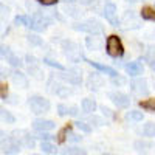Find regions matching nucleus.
Wrapping results in <instances>:
<instances>
[{
	"mask_svg": "<svg viewBox=\"0 0 155 155\" xmlns=\"http://www.w3.org/2000/svg\"><path fill=\"white\" fill-rule=\"evenodd\" d=\"M22 144L16 137H9L5 132H2V152L6 155H17Z\"/></svg>",
	"mask_w": 155,
	"mask_h": 155,
	"instance_id": "obj_1",
	"label": "nucleus"
},
{
	"mask_svg": "<svg viewBox=\"0 0 155 155\" xmlns=\"http://www.w3.org/2000/svg\"><path fill=\"white\" fill-rule=\"evenodd\" d=\"M28 106H30V109L34 115H42V113L50 110V101L45 99L44 96L34 95L28 99Z\"/></svg>",
	"mask_w": 155,
	"mask_h": 155,
	"instance_id": "obj_2",
	"label": "nucleus"
},
{
	"mask_svg": "<svg viewBox=\"0 0 155 155\" xmlns=\"http://www.w3.org/2000/svg\"><path fill=\"white\" fill-rule=\"evenodd\" d=\"M73 30L84 31V33H88V34H102V25L95 19H88V20L81 22V23H74Z\"/></svg>",
	"mask_w": 155,
	"mask_h": 155,
	"instance_id": "obj_3",
	"label": "nucleus"
},
{
	"mask_svg": "<svg viewBox=\"0 0 155 155\" xmlns=\"http://www.w3.org/2000/svg\"><path fill=\"white\" fill-rule=\"evenodd\" d=\"M62 50H64V54L71 62H79L81 59H84L82 53L79 51V47L71 41H62Z\"/></svg>",
	"mask_w": 155,
	"mask_h": 155,
	"instance_id": "obj_4",
	"label": "nucleus"
},
{
	"mask_svg": "<svg viewBox=\"0 0 155 155\" xmlns=\"http://www.w3.org/2000/svg\"><path fill=\"white\" fill-rule=\"evenodd\" d=\"M106 48H107L109 56H112V58H121V56L124 54L123 44H121V41H120V37H116V36H110V37H107Z\"/></svg>",
	"mask_w": 155,
	"mask_h": 155,
	"instance_id": "obj_5",
	"label": "nucleus"
},
{
	"mask_svg": "<svg viewBox=\"0 0 155 155\" xmlns=\"http://www.w3.org/2000/svg\"><path fill=\"white\" fill-rule=\"evenodd\" d=\"M50 23H51V19H48L47 16L41 14V12H36V14H33L30 17V27L28 28H31L34 31H44V30H47V27Z\"/></svg>",
	"mask_w": 155,
	"mask_h": 155,
	"instance_id": "obj_6",
	"label": "nucleus"
},
{
	"mask_svg": "<svg viewBox=\"0 0 155 155\" xmlns=\"http://www.w3.org/2000/svg\"><path fill=\"white\" fill-rule=\"evenodd\" d=\"M12 137H16L19 140V143L22 144V147H27V149H33L36 146V137L30 135L27 130H14L11 134Z\"/></svg>",
	"mask_w": 155,
	"mask_h": 155,
	"instance_id": "obj_7",
	"label": "nucleus"
},
{
	"mask_svg": "<svg viewBox=\"0 0 155 155\" xmlns=\"http://www.w3.org/2000/svg\"><path fill=\"white\" fill-rule=\"evenodd\" d=\"M109 99L118 109H126V107H129V104H130V96L123 93V92H110L109 93Z\"/></svg>",
	"mask_w": 155,
	"mask_h": 155,
	"instance_id": "obj_8",
	"label": "nucleus"
},
{
	"mask_svg": "<svg viewBox=\"0 0 155 155\" xmlns=\"http://www.w3.org/2000/svg\"><path fill=\"white\" fill-rule=\"evenodd\" d=\"M130 90L137 96H146L149 93L147 82H146V79H143V78H135V79L130 82Z\"/></svg>",
	"mask_w": 155,
	"mask_h": 155,
	"instance_id": "obj_9",
	"label": "nucleus"
},
{
	"mask_svg": "<svg viewBox=\"0 0 155 155\" xmlns=\"http://www.w3.org/2000/svg\"><path fill=\"white\" fill-rule=\"evenodd\" d=\"M102 14H104V17H106V20H109L113 27H118L120 25V22H118V19H116V6H115V3H112V2H107L106 5H104V11H102Z\"/></svg>",
	"mask_w": 155,
	"mask_h": 155,
	"instance_id": "obj_10",
	"label": "nucleus"
},
{
	"mask_svg": "<svg viewBox=\"0 0 155 155\" xmlns=\"http://www.w3.org/2000/svg\"><path fill=\"white\" fill-rule=\"evenodd\" d=\"M33 129L37 132H50L54 129V123L51 120H34L33 121Z\"/></svg>",
	"mask_w": 155,
	"mask_h": 155,
	"instance_id": "obj_11",
	"label": "nucleus"
},
{
	"mask_svg": "<svg viewBox=\"0 0 155 155\" xmlns=\"http://www.w3.org/2000/svg\"><path fill=\"white\" fill-rule=\"evenodd\" d=\"M85 45L88 50H101L104 45V41H102L101 34H90L85 39Z\"/></svg>",
	"mask_w": 155,
	"mask_h": 155,
	"instance_id": "obj_12",
	"label": "nucleus"
},
{
	"mask_svg": "<svg viewBox=\"0 0 155 155\" xmlns=\"http://www.w3.org/2000/svg\"><path fill=\"white\" fill-rule=\"evenodd\" d=\"M123 28H126V30H129V28H140V20L135 17L134 11H127L126 14H124Z\"/></svg>",
	"mask_w": 155,
	"mask_h": 155,
	"instance_id": "obj_13",
	"label": "nucleus"
},
{
	"mask_svg": "<svg viewBox=\"0 0 155 155\" xmlns=\"http://www.w3.org/2000/svg\"><path fill=\"white\" fill-rule=\"evenodd\" d=\"M62 79L68 81V82H70V84H73V85H79V84L82 82L81 70H78V68H71V70H68V73L62 74Z\"/></svg>",
	"mask_w": 155,
	"mask_h": 155,
	"instance_id": "obj_14",
	"label": "nucleus"
},
{
	"mask_svg": "<svg viewBox=\"0 0 155 155\" xmlns=\"http://www.w3.org/2000/svg\"><path fill=\"white\" fill-rule=\"evenodd\" d=\"M124 70L127 74H130L132 78H137L140 74H143V65L138 62V61H134V62H129L124 65Z\"/></svg>",
	"mask_w": 155,
	"mask_h": 155,
	"instance_id": "obj_15",
	"label": "nucleus"
},
{
	"mask_svg": "<svg viewBox=\"0 0 155 155\" xmlns=\"http://www.w3.org/2000/svg\"><path fill=\"white\" fill-rule=\"evenodd\" d=\"M11 79H12V82H14L16 85H19L22 88H28V78L25 76L22 71L14 70V71L11 73Z\"/></svg>",
	"mask_w": 155,
	"mask_h": 155,
	"instance_id": "obj_16",
	"label": "nucleus"
},
{
	"mask_svg": "<svg viewBox=\"0 0 155 155\" xmlns=\"http://www.w3.org/2000/svg\"><path fill=\"white\" fill-rule=\"evenodd\" d=\"M102 84H104V79L98 74V73H92L88 74V79H87V87L90 90H98L99 87H102Z\"/></svg>",
	"mask_w": 155,
	"mask_h": 155,
	"instance_id": "obj_17",
	"label": "nucleus"
},
{
	"mask_svg": "<svg viewBox=\"0 0 155 155\" xmlns=\"http://www.w3.org/2000/svg\"><path fill=\"white\" fill-rule=\"evenodd\" d=\"M84 61H85V62H88L90 65H92V67H95L96 70H99V71H102V73H107V74H109L110 78H112V76H116V74H118V71H116L115 68H112V67L102 65V64H99V62H95V61H88V59H85V58H84Z\"/></svg>",
	"mask_w": 155,
	"mask_h": 155,
	"instance_id": "obj_18",
	"label": "nucleus"
},
{
	"mask_svg": "<svg viewBox=\"0 0 155 155\" xmlns=\"http://www.w3.org/2000/svg\"><path fill=\"white\" fill-rule=\"evenodd\" d=\"M81 109L84 113L90 115V113H93L96 110V101L92 99V98H84L82 102H81Z\"/></svg>",
	"mask_w": 155,
	"mask_h": 155,
	"instance_id": "obj_19",
	"label": "nucleus"
},
{
	"mask_svg": "<svg viewBox=\"0 0 155 155\" xmlns=\"http://www.w3.org/2000/svg\"><path fill=\"white\" fill-rule=\"evenodd\" d=\"M56 88H53L51 92H53L54 95H58L59 98H67V96H70L71 95V90L68 88V87H65V85H61V84H58L56 82V85H54Z\"/></svg>",
	"mask_w": 155,
	"mask_h": 155,
	"instance_id": "obj_20",
	"label": "nucleus"
},
{
	"mask_svg": "<svg viewBox=\"0 0 155 155\" xmlns=\"http://www.w3.org/2000/svg\"><path fill=\"white\" fill-rule=\"evenodd\" d=\"M140 16L143 17V19H146V20L155 22V9H152V8H149V6H144L143 9H141Z\"/></svg>",
	"mask_w": 155,
	"mask_h": 155,
	"instance_id": "obj_21",
	"label": "nucleus"
},
{
	"mask_svg": "<svg viewBox=\"0 0 155 155\" xmlns=\"http://www.w3.org/2000/svg\"><path fill=\"white\" fill-rule=\"evenodd\" d=\"M126 120H129V121H134V123L143 121V112H138V110H130V112H127V115H126Z\"/></svg>",
	"mask_w": 155,
	"mask_h": 155,
	"instance_id": "obj_22",
	"label": "nucleus"
},
{
	"mask_svg": "<svg viewBox=\"0 0 155 155\" xmlns=\"http://www.w3.org/2000/svg\"><path fill=\"white\" fill-rule=\"evenodd\" d=\"M140 107H141V109H144V110H147V112L155 113V98H152V99H146V101H141V102H140Z\"/></svg>",
	"mask_w": 155,
	"mask_h": 155,
	"instance_id": "obj_23",
	"label": "nucleus"
},
{
	"mask_svg": "<svg viewBox=\"0 0 155 155\" xmlns=\"http://www.w3.org/2000/svg\"><path fill=\"white\" fill-rule=\"evenodd\" d=\"M143 135L147 138H153L155 137V123H146L143 127Z\"/></svg>",
	"mask_w": 155,
	"mask_h": 155,
	"instance_id": "obj_24",
	"label": "nucleus"
},
{
	"mask_svg": "<svg viewBox=\"0 0 155 155\" xmlns=\"http://www.w3.org/2000/svg\"><path fill=\"white\" fill-rule=\"evenodd\" d=\"M0 116H2V121L6 123V124H12V123L16 121V118H14V116L11 115V112H8L6 109H2V110H0Z\"/></svg>",
	"mask_w": 155,
	"mask_h": 155,
	"instance_id": "obj_25",
	"label": "nucleus"
},
{
	"mask_svg": "<svg viewBox=\"0 0 155 155\" xmlns=\"http://www.w3.org/2000/svg\"><path fill=\"white\" fill-rule=\"evenodd\" d=\"M62 155H87V152L79 147H68L62 150Z\"/></svg>",
	"mask_w": 155,
	"mask_h": 155,
	"instance_id": "obj_26",
	"label": "nucleus"
},
{
	"mask_svg": "<svg viewBox=\"0 0 155 155\" xmlns=\"http://www.w3.org/2000/svg\"><path fill=\"white\" fill-rule=\"evenodd\" d=\"M41 149L44 150V153H56V146L54 144H51L50 141H42V144H41Z\"/></svg>",
	"mask_w": 155,
	"mask_h": 155,
	"instance_id": "obj_27",
	"label": "nucleus"
},
{
	"mask_svg": "<svg viewBox=\"0 0 155 155\" xmlns=\"http://www.w3.org/2000/svg\"><path fill=\"white\" fill-rule=\"evenodd\" d=\"M74 126H76L78 129H79V130L85 132V134L92 132V126H90L87 121H76V123H74Z\"/></svg>",
	"mask_w": 155,
	"mask_h": 155,
	"instance_id": "obj_28",
	"label": "nucleus"
},
{
	"mask_svg": "<svg viewBox=\"0 0 155 155\" xmlns=\"http://www.w3.org/2000/svg\"><path fill=\"white\" fill-rule=\"evenodd\" d=\"M27 39H28V42L31 45H34V47H41L42 45V37H39L37 34H28Z\"/></svg>",
	"mask_w": 155,
	"mask_h": 155,
	"instance_id": "obj_29",
	"label": "nucleus"
},
{
	"mask_svg": "<svg viewBox=\"0 0 155 155\" xmlns=\"http://www.w3.org/2000/svg\"><path fill=\"white\" fill-rule=\"evenodd\" d=\"M44 62L47 64V65H50V67H54V68H58V70H61V71H65V67L61 65V64H58L56 61L50 59V58H44Z\"/></svg>",
	"mask_w": 155,
	"mask_h": 155,
	"instance_id": "obj_30",
	"label": "nucleus"
},
{
	"mask_svg": "<svg viewBox=\"0 0 155 155\" xmlns=\"http://www.w3.org/2000/svg\"><path fill=\"white\" fill-rule=\"evenodd\" d=\"M16 25H22V27H30V17L28 16H17L14 19Z\"/></svg>",
	"mask_w": 155,
	"mask_h": 155,
	"instance_id": "obj_31",
	"label": "nucleus"
},
{
	"mask_svg": "<svg viewBox=\"0 0 155 155\" xmlns=\"http://www.w3.org/2000/svg\"><path fill=\"white\" fill-rule=\"evenodd\" d=\"M8 62H9V65H11V67H16V68H19V67L22 65L20 58H19V56H16V54H12V56L8 59Z\"/></svg>",
	"mask_w": 155,
	"mask_h": 155,
	"instance_id": "obj_32",
	"label": "nucleus"
},
{
	"mask_svg": "<svg viewBox=\"0 0 155 155\" xmlns=\"http://www.w3.org/2000/svg\"><path fill=\"white\" fill-rule=\"evenodd\" d=\"M68 132H70V127H64L62 130L59 132V135H58V141H59V143H64V141L67 140V137H68Z\"/></svg>",
	"mask_w": 155,
	"mask_h": 155,
	"instance_id": "obj_33",
	"label": "nucleus"
},
{
	"mask_svg": "<svg viewBox=\"0 0 155 155\" xmlns=\"http://www.w3.org/2000/svg\"><path fill=\"white\" fill-rule=\"evenodd\" d=\"M144 59H146V61H152V62H155V47H149V48L146 50V56H144Z\"/></svg>",
	"mask_w": 155,
	"mask_h": 155,
	"instance_id": "obj_34",
	"label": "nucleus"
},
{
	"mask_svg": "<svg viewBox=\"0 0 155 155\" xmlns=\"http://www.w3.org/2000/svg\"><path fill=\"white\" fill-rule=\"evenodd\" d=\"M65 11H67V14H68V16H71V17H79V16L82 14V12H81L79 9H78V8H73V6H67V8H65Z\"/></svg>",
	"mask_w": 155,
	"mask_h": 155,
	"instance_id": "obj_35",
	"label": "nucleus"
},
{
	"mask_svg": "<svg viewBox=\"0 0 155 155\" xmlns=\"http://www.w3.org/2000/svg\"><path fill=\"white\" fill-rule=\"evenodd\" d=\"M88 123H90V124H95L96 127H99V126H102V124H106V123H104V120L99 118V116H95V115L88 120Z\"/></svg>",
	"mask_w": 155,
	"mask_h": 155,
	"instance_id": "obj_36",
	"label": "nucleus"
},
{
	"mask_svg": "<svg viewBox=\"0 0 155 155\" xmlns=\"http://www.w3.org/2000/svg\"><path fill=\"white\" fill-rule=\"evenodd\" d=\"M68 112H70V107H68V106H65V104H59V106H58V113H59L61 116L68 115Z\"/></svg>",
	"mask_w": 155,
	"mask_h": 155,
	"instance_id": "obj_37",
	"label": "nucleus"
},
{
	"mask_svg": "<svg viewBox=\"0 0 155 155\" xmlns=\"http://www.w3.org/2000/svg\"><path fill=\"white\" fill-rule=\"evenodd\" d=\"M36 138L42 140V141H50V140H53L54 137L51 135V134H48V132H39V135H37Z\"/></svg>",
	"mask_w": 155,
	"mask_h": 155,
	"instance_id": "obj_38",
	"label": "nucleus"
},
{
	"mask_svg": "<svg viewBox=\"0 0 155 155\" xmlns=\"http://www.w3.org/2000/svg\"><path fill=\"white\" fill-rule=\"evenodd\" d=\"M67 140H68V141H71V143H78V141H81V137L78 135V134H74V132H71V129H70Z\"/></svg>",
	"mask_w": 155,
	"mask_h": 155,
	"instance_id": "obj_39",
	"label": "nucleus"
},
{
	"mask_svg": "<svg viewBox=\"0 0 155 155\" xmlns=\"http://www.w3.org/2000/svg\"><path fill=\"white\" fill-rule=\"evenodd\" d=\"M12 56V53H11V50H9V47H5V45H2V58L3 59H9Z\"/></svg>",
	"mask_w": 155,
	"mask_h": 155,
	"instance_id": "obj_40",
	"label": "nucleus"
},
{
	"mask_svg": "<svg viewBox=\"0 0 155 155\" xmlns=\"http://www.w3.org/2000/svg\"><path fill=\"white\" fill-rule=\"evenodd\" d=\"M112 82L115 85H123L126 82V79H124V78H121L120 74H116V76H112Z\"/></svg>",
	"mask_w": 155,
	"mask_h": 155,
	"instance_id": "obj_41",
	"label": "nucleus"
},
{
	"mask_svg": "<svg viewBox=\"0 0 155 155\" xmlns=\"http://www.w3.org/2000/svg\"><path fill=\"white\" fill-rule=\"evenodd\" d=\"M39 3H42L44 6H51V5H56L58 0H37Z\"/></svg>",
	"mask_w": 155,
	"mask_h": 155,
	"instance_id": "obj_42",
	"label": "nucleus"
},
{
	"mask_svg": "<svg viewBox=\"0 0 155 155\" xmlns=\"http://www.w3.org/2000/svg\"><path fill=\"white\" fill-rule=\"evenodd\" d=\"M78 113H79V109H78L76 106H71V107H70V112H68V115H71V116H76Z\"/></svg>",
	"mask_w": 155,
	"mask_h": 155,
	"instance_id": "obj_43",
	"label": "nucleus"
},
{
	"mask_svg": "<svg viewBox=\"0 0 155 155\" xmlns=\"http://www.w3.org/2000/svg\"><path fill=\"white\" fill-rule=\"evenodd\" d=\"M25 59H27V62L30 64V65H36V58L34 56H31V54H28L27 58H25Z\"/></svg>",
	"mask_w": 155,
	"mask_h": 155,
	"instance_id": "obj_44",
	"label": "nucleus"
},
{
	"mask_svg": "<svg viewBox=\"0 0 155 155\" xmlns=\"http://www.w3.org/2000/svg\"><path fill=\"white\" fill-rule=\"evenodd\" d=\"M99 109H101V112L104 113V115H107V116H112V112H110V109H107L106 106H101Z\"/></svg>",
	"mask_w": 155,
	"mask_h": 155,
	"instance_id": "obj_45",
	"label": "nucleus"
},
{
	"mask_svg": "<svg viewBox=\"0 0 155 155\" xmlns=\"http://www.w3.org/2000/svg\"><path fill=\"white\" fill-rule=\"evenodd\" d=\"M78 3H81V5H84V6H87V5H92L95 0H76Z\"/></svg>",
	"mask_w": 155,
	"mask_h": 155,
	"instance_id": "obj_46",
	"label": "nucleus"
},
{
	"mask_svg": "<svg viewBox=\"0 0 155 155\" xmlns=\"http://www.w3.org/2000/svg\"><path fill=\"white\" fill-rule=\"evenodd\" d=\"M147 64H149V67L155 71V62H152V61H147Z\"/></svg>",
	"mask_w": 155,
	"mask_h": 155,
	"instance_id": "obj_47",
	"label": "nucleus"
},
{
	"mask_svg": "<svg viewBox=\"0 0 155 155\" xmlns=\"http://www.w3.org/2000/svg\"><path fill=\"white\" fill-rule=\"evenodd\" d=\"M126 2H129V3H135L137 0H126Z\"/></svg>",
	"mask_w": 155,
	"mask_h": 155,
	"instance_id": "obj_48",
	"label": "nucleus"
},
{
	"mask_svg": "<svg viewBox=\"0 0 155 155\" xmlns=\"http://www.w3.org/2000/svg\"><path fill=\"white\" fill-rule=\"evenodd\" d=\"M34 155H37V153H34Z\"/></svg>",
	"mask_w": 155,
	"mask_h": 155,
	"instance_id": "obj_49",
	"label": "nucleus"
}]
</instances>
